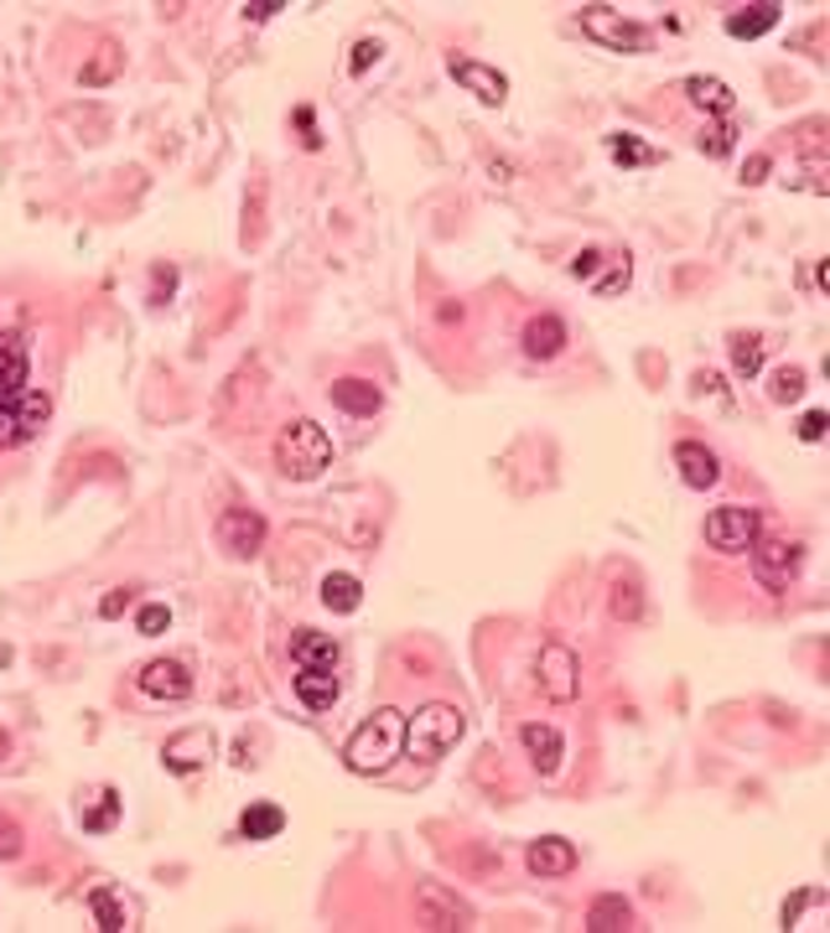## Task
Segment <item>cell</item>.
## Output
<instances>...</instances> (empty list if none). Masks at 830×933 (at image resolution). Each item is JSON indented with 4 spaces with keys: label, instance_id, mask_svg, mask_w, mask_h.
I'll return each mask as SVG.
<instances>
[{
    "label": "cell",
    "instance_id": "40",
    "mask_svg": "<svg viewBox=\"0 0 830 933\" xmlns=\"http://www.w3.org/2000/svg\"><path fill=\"white\" fill-rule=\"evenodd\" d=\"M130 601H135V591H130V586H114L110 597L99 601V612H104V617H120V612L130 607Z\"/></svg>",
    "mask_w": 830,
    "mask_h": 933
},
{
    "label": "cell",
    "instance_id": "18",
    "mask_svg": "<svg viewBox=\"0 0 830 933\" xmlns=\"http://www.w3.org/2000/svg\"><path fill=\"white\" fill-rule=\"evenodd\" d=\"M291 659H296L302 669H337L343 649H337L333 633H312V628H302V633L291 638Z\"/></svg>",
    "mask_w": 830,
    "mask_h": 933
},
{
    "label": "cell",
    "instance_id": "31",
    "mask_svg": "<svg viewBox=\"0 0 830 933\" xmlns=\"http://www.w3.org/2000/svg\"><path fill=\"white\" fill-rule=\"evenodd\" d=\"M804 389H810L804 368H779V374H773V384H768V395L779 399V405H794V399H804Z\"/></svg>",
    "mask_w": 830,
    "mask_h": 933
},
{
    "label": "cell",
    "instance_id": "30",
    "mask_svg": "<svg viewBox=\"0 0 830 933\" xmlns=\"http://www.w3.org/2000/svg\"><path fill=\"white\" fill-rule=\"evenodd\" d=\"M114 73H120V48H114V42H104L94 63L79 73V83H83V89H99V83H110Z\"/></svg>",
    "mask_w": 830,
    "mask_h": 933
},
{
    "label": "cell",
    "instance_id": "20",
    "mask_svg": "<svg viewBox=\"0 0 830 933\" xmlns=\"http://www.w3.org/2000/svg\"><path fill=\"white\" fill-rule=\"evenodd\" d=\"M783 17V6H773V0H763V6H742V11H732L727 17V37H737V42H752V37L773 32Z\"/></svg>",
    "mask_w": 830,
    "mask_h": 933
},
{
    "label": "cell",
    "instance_id": "16",
    "mask_svg": "<svg viewBox=\"0 0 830 933\" xmlns=\"http://www.w3.org/2000/svg\"><path fill=\"white\" fill-rule=\"evenodd\" d=\"M27 389V343L21 333L0 337V405H11V399Z\"/></svg>",
    "mask_w": 830,
    "mask_h": 933
},
{
    "label": "cell",
    "instance_id": "46",
    "mask_svg": "<svg viewBox=\"0 0 830 933\" xmlns=\"http://www.w3.org/2000/svg\"><path fill=\"white\" fill-rule=\"evenodd\" d=\"M6 752H11V737H6V731H0V758H6Z\"/></svg>",
    "mask_w": 830,
    "mask_h": 933
},
{
    "label": "cell",
    "instance_id": "43",
    "mask_svg": "<svg viewBox=\"0 0 830 933\" xmlns=\"http://www.w3.org/2000/svg\"><path fill=\"white\" fill-rule=\"evenodd\" d=\"M374 58H379V42H358V48H353V58H348V68H353V73H364Z\"/></svg>",
    "mask_w": 830,
    "mask_h": 933
},
{
    "label": "cell",
    "instance_id": "14",
    "mask_svg": "<svg viewBox=\"0 0 830 933\" xmlns=\"http://www.w3.org/2000/svg\"><path fill=\"white\" fill-rule=\"evenodd\" d=\"M675 473H680V483L686 488H717V477H721V462H717V452H706L701 442H680L675 446Z\"/></svg>",
    "mask_w": 830,
    "mask_h": 933
},
{
    "label": "cell",
    "instance_id": "4",
    "mask_svg": "<svg viewBox=\"0 0 830 933\" xmlns=\"http://www.w3.org/2000/svg\"><path fill=\"white\" fill-rule=\"evenodd\" d=\"M415 929L426 933H463L473 929V907H467L452 886L442 882H421L415 886Z\"/></svg>",
    "mask_w": 830,
    "mask_h": 933
},
{
    "label": "cell",
    "instance_id": "21",
    "mask_svg": "<svg viewBox=\"0 0 830 933\" xmlns=\"http://www.w3.org/2000/svg\"><path fill=\"white\" fill-rule=\"evenodd\" d=\"M358 601H364V586H358V576H348V570H327L322 576V607L337 617L358 612Z\"/></svg>",
    "mask_w": 830,
    "mask_h": 933
},
{
    "label": "cell",
    "instance_id": "6",
    "mask_svg": "<svg viewBox=\"0 0 830 933\" xmlns=\"http://www.w3.org/2000/svg\"><path fill=\"white\" fill-rule=\"evenodd\" d=\"M581 32L613 52H649V27L628 21L622 11H607V6H587L581 11Z\"/></svg>",
    "mask_w": 830,
    "mask_h": 933
},
{
    "label": "cell",
    "instance_id": "12",
    "mask_svg": "<svg viewBox=\"0 0 830 933\" xmlns=\"http://www.w3.org/2000/svg\"><path fill=\"white\" fill-rule=\"evenodd\" d=\"M213 731L208 727H192V731H176L172 742L161 747V762H166V773H192V768H203L213 758Z\"/></svg>",
    "mask_w": 830,
    "mask_h": 933
},
{
    "label": "cell",
    "instance_id": "42",
    "mask_svg": "<svg viewBox=\"0 0 830 933\" xmlns=\"http://www.w3.org/2000/svg\"><path fill=\"white\" fill-rule=\"evenodd\" d=\"M768 172H773V161H768V156H752L748 166H742V182H748V187H758V182H768Z\"/></svg>",
    "mask_w": 830,
    "mask_h": 933
},
{
    "label": "cell",
    "instance_id": "5",
    "mask_svg": "<svg viewBox=\"0 0 830 933\" xmlns=\"http://www.w3.org/2000/svg\"><path fill=\"white\" fill-rule=\"evenodd\" d=\"M763 535V514L758 508H742V504H727L706 519V545L721 555H748L752 539Z\"/></svg>",
    "mask_w": 830,
    "mask_h": 933
},
{
    "label": "cell",
    "instance_id": "11",
    "mask_svg": "<svg viewBox=\"0 0 830 933\" xmlns=\"http://www.w3.org/2000/svg\"><path fill=\"white\" fill-rule=\"evenodd\" d=\"M452 79L463 83V89L478 99V104H488V110H498V104L509 99V79H504L498 68L478 63V58H452Z\"/></svg>",
    "mask_w": 830,
    "mask_h": 933
},
{
    "label": "cell",
    "instance_id": "22",
    "mask_svg": "<svg viewBox=\"0 0 830 933\" xmlns=\"http://www.w3.org/2000/svg\"><path fill=\"white\" fill-rule=\"evenodd\" d=\"M11 415H17V430H21V442H32L37 430L48 426V415H52V399L42 395V389H32V384H27V389H21V395L11 399Z\"/></svg>",
    "mask_w": 830,
    "mask_h": 933
},
{
    "label": "cell",
    "instance_id": "38",
    "mask_svg": "<svg viewBox=\"0 0 830 933\" xmlns=\"http://www.w3.org/2000/svg\"><path fill=\"white\" fill-rule=\"evenodd\" d=\"M603 265H607V254H603V250H581V254L571 260V275H576V281H591V275H597Z\"/></svg>",
    "mask_w": 830,
    "mask_h": 933
},
{
    "label": "cell",
    "instance_id": "8",
    "mask_svg": "<svg viewBox=\"0 0 830 933\" xmlns=\"http://www.w3.org/2000/svg\"><path fill=\"white\" fill-rule=\"evenodd\" d=\"M540 690L560 706H571L581 696V659L566 643H545L540 649Z\"/></svg>",
    "mask_w": 830,
    "mask_h": 933
},
{
    "label": "cell",
    "instance_id": "27",
    "mask_svg": "<svg viewBox=\"0 0 830 933\" xmlns=\"http://www.w3.org/2000/svg\"><path fill=\"white\" fill-rule=\"evenodd\" d=\"M732 368H737V379H758V374H763V337L737 333L732 337Z\"/></svg>",
    "mask_w": 830,
    "mask_h": 933
},
{
    "label": "cell",
    "instance_id": "3",
    "mask_svg": "<svg viewBox=\"0 0 830 933\" xmlns=\"http://www.w3.org/2000/svg\"><path fill=\"white\" fill-rule=\"evenodd\" d=\"M463 731H467V716L457 706H442V700L421 706L415 716H405V752L421 762H436L463 742Z\"/></svg>",
    "mask_w": 830,
    "mask_h": 933
},
{
    "label": "cell",
    "instance_id": "9",
    "mask_svg": "<svg viewBox=\"0 0 830 933\" xmlns=\"http://www.w3.org/2000/svg\"><path fill=\"white\" fill-rule=\"evenodd\" d=\"M219 545H224L229 555L250 560V555H260V545H265V519H260L255 508H224V514H219Z\"/></svg>",
    "mask_w": 830,
    "mask_h": 933
},
{
    "label": "cell",
    "instance_id": "33",
    "mask_svg": "<svg viewBox=\"0 0 830 933\" xmlns=\"http://www.w3.org/2000/svg\"><path fill=\"white\" fill-rule=\"evenodd\" d=\"M644 612V597H639V581H613V617H634Z\"/></svg>",
    "mask_w": 830,
    "mask_h": 933
},
{
    "label": "cell",
    "instance_id": "39",
    "mask_svg": "<svg viewBox=\"0 0 830 933\" xmlns=\"http://www.w3.org/2000/svg\"><path fill=\"white\" fill-rule=\"evenodd\" d=\"M826 430H830L826 410H810L804 420H799V442H826Z\"/></svg>",
    "mask_w": 830,
    "mask_h": 933
},
{
    "label": "cell",
    "instance_id": "37",
    "mask_svg": "<svg viewBox=\"0 0 830 933\" xmlns=\"http://www.w3.org/2000/svg\"><path fill=\"white\" fill-rule=\"evenodd\" d=\"M732 135H737L732 125H711L701 135V151H711V156H727V151H732Z\"/></svg>",
    "mask_w": 830,
    "mask_h": 933
},
{
    "label": "cell",
    "instance_id": "26",
    "mask_svg": "<svg viewBox=\"0 0 830 933\" xmlns=\"http://www.w3.org/2000/svg\"><path fill=\"white\" fill-rule=\"evenodd\" d=\"M686 94H690V104H701V110H711V114H732V89L721 79H706V73H696V79H686Z\"/></svg>",
    "mask_w": 830,
    "mask_h": 933
},
{
    "label": "cell",
    "instance_id": "45",
    "mask_svg": "<svg viewBox=\"0 0 830 933\" xmlns=\"http://www.w3.org/2000/svg\"><path fill=\"white\" fill-rule=\"evenodd\" d=\"M296 125H302V141L317 145V135H312V110H296Z\"/></svg>",
    "mask_w": 830,
    "mask_h": 933
},
{
    "label": "cell",
    "instance_id": "41",
    "mask_svg": "<svg viewBox=\"0 0 830 933\" xmlns=\"http://www.w3.org/2000/svg\"><path fill=\"white\" fill-rule=\"evenodd\" d=\"M275 11H286V0H250V6H244V21H271Z\"/></svg>",
    "mask_w": 830,
    "mask_h": 933
},
{
    "label": "cell",
    "instance_id": "2",
    "mask_svg": "<svg viewBox=\"0 0 830 933\" xmlns=\"http://www.w3.org/2000/svg\"><path fill=\"white\" fill-rule=\"evenodd\" d=\"M275 467L291 477V483H312L333 467V436L317 426V420H291L281 436H275Z\"/></svg>",
    "mask_w": 830,
    "mask_h": 933
},
{
    "label": "cell",
    "instance_id": "36",
    "mask_svg": "<svg viewBox=\"0 0 830 933\" xmlns=\"http://www.w3.org/2000/svg\"><path fill=\"white\" fill-rule=\"evenodd\" d=\"M628 275H634V270H628V254H622V260H613V275L597 281V296H618L622 285H628Z\"/></svg>",
    "mask_w": 830,
    "mask_h": 933
},
{
    "label": "cell",
    "instance_id": "24",
    "mask_svg": "<svg viewBox=\"0 0 830 933\" xmlns=\"http://www.w3.org/2000/svg\"><path fill=\"white\" fill-rule=\"evenodd\" d=\"M566 348V322L560 317H535L525 327V353L529 358H556Z\"/></svg>",
    "mask_w": 830,
    "mask_h": 933
},
{
    "label": "cell",
    "instance_id": "15",
    "mask_svg": "<svg viewBox=\"0 0 830 933\" xmlns=\"http://www.w3.org/2000/svg\"><path fill=\"white\" fill-rule=\"evenodd\" d=\"M525 866L535 871V876H571L576 871V845L571 840H560V835H545V840H535L525 851Z\"/></svg>",
    "mask_w": 830,
    "mask_h": 933
},
{
    "label": "cell",
    "instance_id": "34",
    "mask_svg": "<svg viewBox=\"0 0 830 933\" xmlns=\"http://www.w3.org/2000/svg\"><path fill=\"white\" fill-rule=\"evenodd\" d=\"M21 851H27V835H21V824L0 814V861H17Z\"/></svg>",
    "mask_w": 830,
    "mask_h": 933
},
{
    "label": "cell",
    "instance_id": "13",
    "mask_svg": "<svg viewBox=\"0 0 830 933\" xmlns=\"http://www.w3.org/2000/svg\"><path fill=\"white\" fill-rule=\"evenodd\" d=\"M519 742H525V758L535 762V773H540V778H550L560 768V758H566L560 731L545 727V721H525V727H519Z\"/></svg>",
    "mask_w": 830,
    "mask_h": 933
},
{
    "label": "cell",
    "instance_id": "32",
    "mask_svg": "<svg viewBox=\"0 0 830 933\" xmlns=\"http://www.w3.org/2000/svg\"><path fill=\"white\" fill-rule=\"evenodd\" d=\"M114 820H120V793H114V789H104V793H99V804L89 809V814H83V830H94V835H104V830H110Z\"/></svg>",
    "mask_w": 830,
    "mask_h": 933
},
{
    "label": "cell",
    "instance_id": "25",
    "mask_svg": "<svg viewBox=\"0 0 830 933\" xmlns=\"http://www.w3.org/2000/svg\"><path fill=\"white\" fill-rule=\"evenodd\" d=\"M286 830V809L281 804H250L240 814V835L244 840H275Z\"/></svg>",
    "mask_w": 830,
    "mask_h": 933
},
{
    "label": "cell",
    "instance_id": "17",
    "mask_svg": "<svg viewBox=\"0 0 830 933\" xmlns=\"http://www.w3.org/2000/svg\"><path fill=\"white\" fill-rule=\"evenodd\" d=\"M337 696H343L337 669H302V675H296V700H302L306 711H333Z\"/></svg>",
    "mask_w": 830,
    "mask_h": 933
},
{
    "label": "cell",
    "instance_id": "35",
    "mask_svg": "<svg viewBox=\"0 0 830 933\" xmlns=\"http://www.w3.org/2000/svg\"><path fill=\"white\" fill-rule=\"evenodd\" d=\"M135 628H141L145 638H156V633H166V628H172V612H166L161 601H151V607H141V617H135Z\"/></svg>",
    "mask_w": 830,
    "mask_h": 933
},
{
    "label": "cell",
    "instance_id": "29",
    "mask_svg": "<svg viewBox=\"0 0 830 933\" xmlns=\"http://www.w3.org/2000/svg\"><path fill=\"white\" fill-rule=\"evenodd\" d=\"M89 907H94V923H99L104 933L130 929V923H125V902L114 897L110 886H94V892H89Z\"/></svg>",
    "mask_w": 830,
    "mask_h": 933
},
{
    "label": "cell",
    "instance_id": "1",
    "mask_svg": "<svg viewBox=\"0 0 830 933\" xmlns=\"http://www.w3.org/2000/svg\"><path fill=\"white\" fill-rule=\"evenodd\" d=\"M395 758H405V711H374L343 747V768L358 778L389 773Z\"/></svg>",
    "mask_w": 830,
    "mask_h": 933
},
{
    "label": "cell",
    "instance_id": "19",
    "mask_svg": "<svg viewBox=\"0 0 830 933\" xmlns=\"http://www.w3.org/2000/svg\"><path fill=\"white\" fill-rule=\"evenodd\" d=\"M587 929L591 933H628L634 929V902L622 892H603V897L587 907Z\"/></svg>",
    "mask_w": 830,
    "mask_h": 933
},
{
    "label": "cell",
    "instance_id": "10",
    "mask_svg": "<svg viewBox=\"0 0 830 933\" xmlns=\"http://www.w3.org/2000/svg\"><path fill=\"white\" fill-rule=\"evenodd\" d=\"M135 690L151 700H188L192 675L182 659H151V665H141V675H135Z\"/></svg>",
    "mask_w": 830,
    "mask_h": 933
},
{
    "label": "cell",
    "instance_id": "44",
    "mask_svg": "<svg viewBox=\"0 0 830 933\" xmlns=\"http://www.w3.org/2000/svg\"><path fill=\"white\" fill-rule=\"evenodd\" d=\"M810 902H814V892H804V897H794V902H783V929H794V917L804 913Z\"/></svg>",
    "mask_w": 830,
    "mask_h": 933
},
{
    "label": "cell",
    "instance_id": "23",
    "mask_svg": "<svg viewBox=\"0 0 830 933\" xmlns=\"http://www.w3.org/2000/svg\"><path fill=\"white\" fill-rule=\"evenodd\" d=\"M333 405H337V410H348V415H379L384 395L368 379H337L333 384Z\"/></svg>",
    "mask_w": 830,
    "mask_h": 933
},
{
    "label": "cell",
    "instance_id": "7",
    "mask_svg": "<svg viewBox=\"0 0 830 933\" xmlns=\"http://www.w3.org/2000/svg\"><path fill=\"white\" fill-rule=\"evenodd\" d=\"M799 566H804V550L794 539H763V535L752 539V576H758L763 591H783L799 576Z\"/></svg>",
    "mask_w": 830,
    "mask_h": 933
},
{
    "label": "cell",
    "instance_id": "28",
    "mask_svg": "<svg viewBox=\"0 0 830 933\" xmlns=\"http://www.w3.org/2000/svg\"><path fill=\"white\" fill-rule=\"evenodd\" d=\"M607 156L618 161V166H655L659 161V151L655 145H644V141H634V135H607Z\"/></svg>",
    "mask_w": 830,
    "mask_h": 933
}]
</instances>
